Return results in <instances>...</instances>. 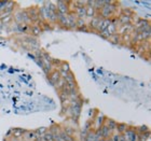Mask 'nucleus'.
<instances>
[{"label": "nucleus", "mask_w": 151, "mask_h": 141, "mask_svg": "<svg viewBox=\"0 0 151 141\" xmlns=\"http://www.w3.org/2000/svg\"><path fill=\"white\" fill-rule=\"evenodd\" d=\"M26 12L28 14L32 23H37L40 19V17H39V9H37L36 6H30L29 9L26 10Z\"/></svg>", "instance_id": "nucleus-1"}, {"label": "nucleus", "mask_w": 151, "mask_h": 141, "mask_svg": "<svg viewBox=\"0 0 151 141\" xmlns=\"http://www.w3.org/2000/svg\"><path fill=\"white\" fill-rule=\"evenodd\" d=\"M67 19H68V29L75 30L77 29L76 23H77V16H76L75 12H68L67 13Z\"/></svg>", "instance_id": "nucleus-2"}, {"label": "nucleus", "mask_w": 151, "mask_h": 141, "mask_svg": "<svg viewBox=\"0 0 151 141\" xmlns=\"http://www.w3.org/2000/svg\"><path fill=\"white\" fill-rule=\"evenodd\" d=\"M56 11L60 14H67L68 11V2L66 1H58L56 2Z\"/></svg>", "instance_id": "nucleus-3"}, {"label": "nucleus", "mask_w": 151, "mask_h": 141, "mask_svg": "<svg viewBox=\"0 0 151 141\" xmlns=\"http://www.w3.org/2000/svg\"><path fill=\"white\" fill-rule=\"evenodd\" d=\"M123 135H124L125 141H137V132H135V129L127 128V130Z\"/></svg>", "instance_id": "nucleus-4"}, {"label": "nucleus", "mask_w": 151, "mask_h": 141, "mask_svg": "<svg viewBox=\"0 0 151 141\" xmlns=\"http://www.w3.org/2000/svg\"><path fill=\"white\" fill-rule=\"evenodd\" d=\"M60 78H62V77H60V73L58 70H53V71H51L50 74H49V80H50L51 84H53V85L56 84Z\"/></svg>", "instance_id": "nucleus-5"}, {"label": "nucleus", "mask_w": 151, "mask_h": 141, "mask_svg": "<svg viewBox=\"0 0 151 141\" xmlns=\"http://www.w3.org/2000/svg\"><path fill=\"white\" fill-rule=\"evenodd\" d=\"M85 6H78L75 11V14L78 19H86V10Z\"/></svg>", "instance_id": "nucleus-6"}, {"label": "nucleus", "mask_w": 151, "mask_h": 141, "mask_svg": "<svg viewBox=\"0 0 151 141\" xmlns=\"http://www.w3.org/2000/svg\"><path fill=\"white\" fill-rule=\"evenodd\" d=\"M101 19L99 17V16H94L93 19H91V22L88 23V27L92 29V30H97V28H98V26H99V23H101Z\"/></svg>", "instance_id": "nucleus-7"}, {"label": "nucleus", "mask_w": 151, "mask_h": 141, "mask_svg": "<svg viewBox=\"0 0 151 141\" xmlns=\"http://www.w3.org/2000/svg\"><path fill=\"white\" fill-rule=\"evenodd\" d=\"M101 139H109L112 137V132L105 124L101 126Z\"/></svg>", "instance_id": "nucleus-8"}, {"label": "nucleus", "mask_w": 151, "mask_h": 141, "mask_svg": "<svg viewBox=\"0 0 151 141\" xmlns=\"http://www.w3.org/2000/svg\"><path fill=\"white\" fill-rule=\"evenodd\" d=\"M57 22L60 23V25L68 29V19H67V14H60L57 13Z\"/></svg>", "instance_id": "nucleus-9"}, {"label": "nucleus", "mask_w": 151, "mask_h": 141, "mask_svg": "<svg viewBox=\"0 0 151 141\" xmlns=\"http://www.w3.org/2000/svg\"><path fill=\"white\" fill-rule=\"evenodd\" d=\"M27 132L25 129L23 128H13L11 130V134H12V137L13 138H16V139H22V137L24 136V134Z\"/></svg>", "instance_id": "nucleus-10"}, {"label": "nucleus", "mask_w": 151, "mask_h": 141, "mask_svg": "<svg viewBox=\"0 0 151 141\" xmlns=\"http://www.w3.org/2000/svg\"><path fill=\"white\" fill-rule=\"evenodd\" d=\"M29 31H30V35L34 36V37H38L42 34V29L37 25V24H34L32 26H29Z\"/></svg>", "instance_id": "nucleus-11"}, {"label": "nucleus", "mask_w": 151, "mask_h": 141, "mask_svg": "<svg viewBox=\"0 0 151 141\" xmlns=\"http://www.w3.org/2000/svg\"><path fill=\"white\" fill-rule=\"evenodd\" d=\"M111 23V19H101V23H99V26H98V28L96 31H98L99 34H101V31H104V30H106V29L108 28V26L110 25Z\"/></svg>", "instance_id": "nucleus-12"}, {"label": "nucleus", "mask_w": 151, "mask_h": 141, "mask_svg": "<svg viewBox=\"0 0 151 141\" xmlns=\"http://www.w3.org/2000/svg\"><path fill=\"white\" fill-rule=\"evenodd\" d=\"M118 21H119L120 24H122V25L131 24V21H132V16H129V14H121V15L118 17Z\"/></svg>", "instance_id": "nucleus-13"}, {"label": "nucleus", "mask_w": 151, "mask_h": 141, "mask_svg": "<svg viewBox=\"0 0 151 141\" xmlns=\"http://www.w3.org/2000/svg\"><path fill=\"white\" fill-rule=\"evenodd\" d=\"M127 128H129V126L126 125L125 123H116V129L119 132V135H123L127 130Z\"/></svg>", "instance_id": "nucleus-14"}, {"label": "nucleus", "mask_w": 151, "mask_h": 141, "mask_svg": "<svg viewBox=\"0 0 151 141\" xmlns=\"http://www.w3.org/2000/svg\"><path fill=\"white\" fill-rule=\"evenodd\" d=\"M85 10H86V17L93 19L94 16H96V11L94 10L93 6H85Z\"/></svg>", "instance_id": "nucleus-15"}, {"label": "nucleus", "mask_w": 151, "mask_h": 141, "mask_svg": "<svg viewBox=\"0 0 151 141\" xmlns=\"http://www.w3.org/2000/svg\"><path fill=\"white\" fill-rule=\"evenodd\" d=\"M13 19V15L12 14H4V13H2V14H0V21L3 23V24H6V23H9L11 22Z\"/></svg>", "instance_id": "nucleus-16"}, {"label": "nucleus", "mask_w": 151, "mask_h": 141, "mask_svg": "<svg viewBox=\"0 0 151 141\" xmlns=\"http://www.w3.org/2000/svg\"><path fill=\"white\" fill-rule=\"evenodd\" d=\"M116 29H118V25H116V24L113 22V21H111L110 25L108 26V28H107L108 32L110 34V36L111 35H114V34H116Z\"/></svg>", "instance_id": "nucleus-17"}, {"label": "nucleus", "mask_w": 151, "mask_h": 141, "mask_svg": "<svg viewBox=\"0 0 151 141\" xmlns=\"http://www.w3.org/2000/svg\"><path fill=\"white\" fill-rule=\"evenodd\" d=\"M105 125L107 126L108 128L110 129L111 132H113V130H116V121H113V120H111V119H107V122H106V124H105Z\"/></svg>", "instance_id": "nucleus-18"}, {"label": "nucleus", "mask_w": 151, "mask_h": 141, "mask_svg": "<svg viewBox=\"0 0 151 141\" xmlns=\"http://www.w3.org/2000/svg\"><path fill=\"white\" fill-rule=\"evenodd\" d=\"M64 80H65V82H66L67 84H69V83H75L76 80H75V77H73V72H68L65 77H64Z\"/></svg>", "instance_id": "nucleus-19"}, {"label": "nucleus", "mask_w": 151, "mask_h": 141, "mask_svg": "<svg viewBox=\"0 0 151 141\" xmlns=\"http://www.w3.org/2000/svg\"><path fill=\"white\" fill-rule=\"evenodd\" d=\"M150 139V132L146 134H137V140L138 141H148Z\"/></svg>", "instance_id": "nucleus-20"}, {"label": "nucleus", "mask_w": 151, "mask_h": 141, "mask_svg": "<svg viewBox=\"0 0 151 141\" xmlns=\"http://www.w3.org/2000/svg\"><path fill=\"white\" fill-rule=\"evenodd\" d=\"M21 16H22L23 24H27V25H28L29 23H32L30 22V19H29L28 14H27V12H26V10L25 11H21Z\"/></svg>", "instance_id": "nucleus-21"}, {"label": "nucleus", "mask_w": 151, "mask_h": 141, "mask_svg": "<svg viewBox=\"0 0 151 141\" xmlns=\"http://www.w3.org/2000/svg\"><path fill=\"white\" fill-rule=\"evenodd\" d=\"M17 30L19 32L26 34V32L29 31V25H27V24H17Z\"/></svg>", "instance_id": "nucleus-22"}, {"label": "nucleus", "mask_w": 151, "mask_h": 141, "mask_svg": "<svg viewBox=\"0 0 151 141\" xmlns=\"http://www.w3.org/2000/svg\"><path fill=\"white\" fill-rule=\"evenodd\" d=\"M42 141H54V135L52 132H47L43 136H41Z\"/></svg>", "instance_id": "nucleus-23"}, {"label": "nucleus", "mask_w": 151, "mask_h": 141, "mask_svg": "<svg viewBox=\"0 0 151 141\" xmlns=\"http://www.w3.org/2000/svg\"><path fill=\"white\" fill-rule=\"evenodd\" d=\"M58 134H60V137H62V138H63L65 141H75V138H73V137L66 135V134H65V132H64L63 130H62V129H60V132H58Z\"/></svg>", "instance_id": "nucleus-24"}, {"label": "nucleus", "mask_w": 151, "mask_h": 141, "mask_svg": "<svg viewBox=\"0 0 151 141\" xmlns=\"http://www.w3.org/2000/svg\"><path fill=\"white\" fill-rule=\"evenodd\" d=\"M108 40L111 41L112 43H119V41H120V35H119V34H114V35H111L110 37L108 38Z\"/></svg>", "instance_id": "nucleus-25"}, {"label": "nucleus", "mask_w": 151, "mask_h": 141, "mask_svg": "<svg viewBox=\"0 0 151 141\" xmlns=\"http://www.w3.org/2000/svg\"><path fill=\"white\" fill-rule=\"evenodd\" d=\"M135 132H137V134H146V132H149V128L147 126H139L136 128Z\"/></svg>", "instance_id": "nucleus-26"}, {"label": "nucleus", "mask_w": 151, "mask_h": 141, "mask_svg": "<svg viewBox=\"0 0 151 141\" xmlns=\"http://www.w3.org/2000/svg\"><path fill=\"white\" fill-rule=\"evenodd\" d=\"M95 139H96V135H95V132H93V130H90L88 134V136H86V139H85V141H94Z\"/></svg>", "instance_id": "nucleus-27"}, {"label": "nucleus", "mask_w": 151, "mask_h": 141, "mask_svg": "<svg viewBox=\"0 0 151 141\" xmlns=\"http://www.w3.org/2000/svg\"><path fill=\"white\" fill-rule=\"evenodd\" d=\"M66 135H68V136H71L73 137V132H75V130H73V128H71V127H64L63 129H62Z\"/></svg>", "instance_id": "nucleus-28"}, {"label": "nucleus", "mask_w": 151, "mask_h": 141, "mask_svg": "<svg viewBox=\"0 0 151 141\" xmlns=\"http://www.w3.org/2000/svg\"><path fill=\"white\" fill-rule=\"evenodd\" d=\"M66 84V82H65V80H64L63 78H60V80H58V82H57L56 84H55V86H56L57 88H58V89H62V88L64 87V85Z\"/></svg>", "instance_id": "nucleus-29"}, {"label": "nucleus", "mask_w": 151, "mask_h": 141, "mask_svg": "<svg viewBox=\"0 0 151 141\" xmlns=\"http://www.w3.org/2000/svg\"><path fill=\"white\" fill-rule=\"evenodd\" d=\"M47 132V129L45 128V127H41V128H39V129L36 130V134L39 135V136H43Z\"/></svg>", "instance_id": "nucleus-30"}, {"label": "nucleus", "mask_w": 151, "mask_h": 141, "mask_svg": "<svg viewBox=\"0 0 151 141\" xmlns=\"http://www.w3.org/2000/svg\"><path fill=\"white\" fill-rule=\"evenodd\" d=\"M6 3H8V1H0V14H2V13L4 12Z\"/></svg>", "instance_id": "nucleus-31"}, {"label": "nucleus", "mask_w": 151, "mask_h": 141, "mask_svg": "<svg viewBox=\"0 0 151 141\" xmlns=\"http://www.w3.org/2000/svg\"><path fill=\"white\" fill-rule=\"evenodd\" d=\"M122 39L124 41H127V42H131V40H132V36L129 35V34H126V35H122Z\"/></svg>", "instance_id": "nucleus-32"}, {"label": "nucleus", "mask_w": 151, "mask_h": 141, "mask_svg": "<svg viewBox=\"0 0 151 141\" xmlns=\"http://www.w3.org/2000/svg\"><path fill=\"white\" fill-rule=\"evenodd\" d=\"M101 36L103 38H105V39H108V38L110 37V34H109V32H108V30L106 29V30H104V31L101 32Z\"/></svg>", "instance_id": "nucleus-33"}, {"label": "nucleus", "mask_w": 151, "mask_h": 141, "mask_svg": "<svg viewBox=\"0 0 151 141\" xmlns=\"http://www.w3.org/2000/svg\"><path fill=\"white\" fill-rule=\"evenodd\" d=\"M119 141H125L124 135H119Z\"/></svg>", "instance_id": "nucleus-34"}, {"label": "nucleus", "mask_w": 151, "mask_h": 141, "mask_svg": "<svg viewBox=\"0 0 151 141\" xmlns=\"http://www.w3.org/2000/svg\"><path fill=\"white\" fill-rule=\"evenodd\" d=\"M8 141H10V140H8Z\"/></svg>", "instance_id": "nucleus-35"}]
</instances>
